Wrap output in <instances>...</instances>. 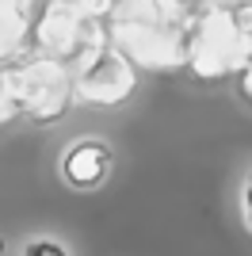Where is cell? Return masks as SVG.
<instances>
[{"label":"cell","mask_w":252,"mask_h":256,"mask_svg":"<svg viewBox=\"0 0 252 256\" xmlns=\"http://www.w3.org/2000/svg\"><path fill=\"white\" fill-rule=\"evenodd\" d=\"M104 38L134 69L176 73L188 62V27L195 4L188 0H104Z\"/></svg>","instance_id":"obj_1"},{"label":"cell","mask_w":252,"mask_h":256,"mask_svg":"<svg viewBox=\"0 0 252 256\" xmlns=\"http://www.w3.org/2000/svg\"><path fill=\"white\" fill-rule=\"evenodd\" d=\"M252 65V4H199L188 27L184 69L199 80L241 76Z\"/></svg>","instance_id":"obj_2"},{"label":"cell","mask_w":252,"mask_h":256,"mask_svg":"<svg viewBox=\"0 0 252 256\" xmlns=\"http://www.w3.org/2000/svg\"><path fill=\"white\" fill-rule=\"evenodd\" d=\"M8 84H12V100L20 107V115L34 118V122H54L73 104L69 69L54 58H42V54L31 62L8 65Z\"/></svg>","instance_id":"obj_3"},{"label":"cell","mask_w":252,"mask_h":256,"mask_svg":"<svg viewBox=\"0 0 252 256\" xmlns=\"http://www.w3.org/2000/svg\"><path fill=\"white\" fill-rule=\"evenodd\" d=\"M73 76V100L88 107H118L134 96L138 88V69L126 62L111 42H100L69 65Z\"/></svg>","instance_id":"obj_4"},{"label":"cell","mask_w":252,"mask_h":256,"mask_svg":"<svg viewBox=\"0 0 252 256\" xmlns=\"http://www.w3.org/2000/svg\"><path fill=\"white\" fill-rule=\"evenodd\" d=\"M34 38H38L42 58H54L65 69L76 58H84L92 46L107 42L104 23L96 20V16H88L76 0H50L46 12L38 16V23H34Z\"/></svg>","instance_id":"obj_5"},{"label":"cell","mask_w":252,"mask_h":256,"mask_svg":"<svg viewBox=\"0 0 252 256\" xmlns=\"http://www.w3.org/2000/svg\"><path fill=\"white\" fill-rule=\"evenodd\" d=\"M111 146L100 138H80L62 153V180L76 192H96L111 176Z\"/></svg>","instance_id":"obj_6"},{"label":"cell","mask_w":252,"mask_h":256,"mask_svg":"<svg viewBox=\"0 0 252 256\" xmlns=\"http://www.w3.org/2000/svg\"><path fill=\"white\" fill-rule=\"evenodd\" d=\"M27 0H0V65H8L27 42Z\"/></svg>","instance_id":"obj_7"},{"label":"cell","mask_w":252,"mask_h":256,"mask_svg":"<svg viewBox=\"0 0 252 256\" xmlns=\"http://www.w3.org/2000/svg\"><path fill=\"white\" fill-rule=\"evenodd\" d=\"M23 256H69V248L54 237H34V241L23 245Z\"/></svg>","instance_id":"obj_8"},{"label":"cell","mask_w":252,"mask_h":256,"mask_svg":"<svg viewBox=\"0 0 252 256\" xmlns=\"http://www.w3.org/2000/svg\"><path fill=\"white\" fill-rule=\"evenodd\" d=\"M20 115V107L12 100V84H8V65H0V126L8 122V118Z\"/></svg>","instance_id":"obj_9"},{"label":"cell","mask_w":252,"mask_h":256,"mask_svg":"<svg viewBox=\"0 0 252 256\" xmlns=\"http://www.w3.org/2000/svg\"><path fill=\"white\" fill-rule=\"evenodd\" d=\"M241 218H244V226L252 230V172L244 176V188H241Z\"/></svg>","instance_id":"obj_10"},{"label":"cell","mask_w":252,"mask_h":256,"mask_svg":"<svg viewBox=\"0 0 252 256\" xmlns=\"http://www.w3.org/2000/svg\"><path fill=\"white\" fill-rule=\"evenodd\" d=\"M237 80H241V96H244V100H248V104H252V65H248V69H244L241 76H237Z\"/></svg>","instance_id":"obj_11"},{"label":"cell","mask_w":252,"mask_h":256,"mask_svg":"<svg viewBox=\"0 0 252 256\" xmlns=\"http://www.w3.org/2000/svg\"><path fill=\"white\" fill-rule=\"evenodd\" d=\"M230 4H252V0H230Z\"/></svg>","instance_id":"obj_12"},{"label":"cell","mask_w":252,"mask_h":256,"mask_svg":"<svg viewBox=\"0 0 252 256\" xmlns=\"http://www.w3.org/2000/svg\"><path fill=\"white\" fill-rule=\"evenodd\" d=\"M0 252H4V241H0Z\"/></svg>","instance_id":"obj_13"}]
</instances>
